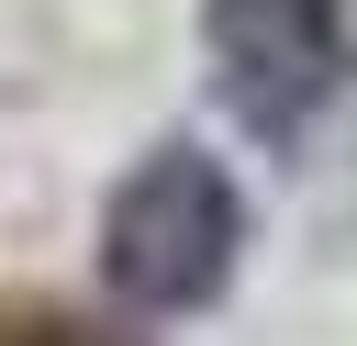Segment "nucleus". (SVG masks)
<instances>
[{
    "label": "nucleus",
    "mask_w": 357,
    "mask_h": 346,
    "mask_svg": "<svg viewBox=\"0 0 357 346\" xmlns=\"http://www.w3.org/2000/svg\"><path fill=\"white\" fill-rule=\"evenodd\" d=\"M245 268V190L212 145L167 134L100 190V290L123 313H212Z\"/></svg>",
    "instance_id": "nucleus-1"
},
{
    "label": "nucleus",
    "mask_w": 357,
    "mask_h": 346,
    "mask_svg": "<svg viewBox=\"0 0 357 346\" xmlns=\"http://www.w3.org/2000/svg\"><path fill=\"white\" fill-rule=\"evenodd\" d=\"M201 56L257 145H301L357 78V22L346 0H201Z\"/></svg>",
    "instance_id": "nucleus-2"
},
{
    "label": "nucleus",
    "mask_w": 357,
    "mask_h": 346,
    "mask_svg": "<svg viewBox=\"0 0 357 346\" xmlns=\"http://www.w3.org/2000/svg\"><path fill=\"white\" fill-rule=\"evenodd\" d=\"M0 346H112V335H89V324H56V313H33V324H11Z\"/></svg>",
    "instance_id": "nucleus-3"
}]
</instances>
